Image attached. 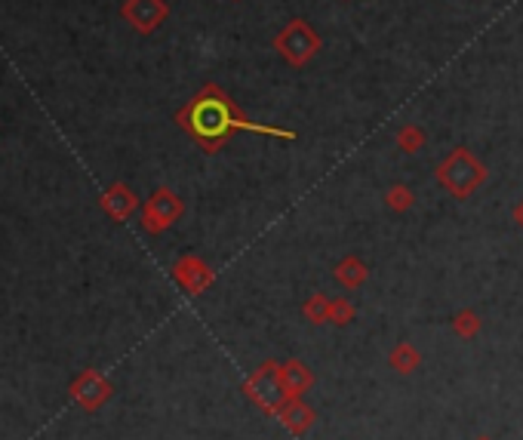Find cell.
Instances as JSON below:
<instances>
[{
	"mask_svg": "<svg viewBox=\"0 0 523 440\" xmlns=\"http://www.w3.org/2000/svg\"><path fill=\"white\" fill-rule=\"evenodd\" d=\"M278 47L293 65H302V62H308L314 56V50H317V37H314V32L305 25V22H293V25L280 34Z\"/></svg>",
	"mask_w": 523,
	"mask_h": 440,
	"instance_id": "3957f363",
	"label": "cell"
},
{
	"mask_svg": "<svg viewBox=\"0 0 523 440\" xmlns=\"http://www.w3.org/2000/svg\"><path fill=\"white\" fill-rule=\"evenodd\" d=\"M481 179H483V170L477 167V160L471 158L468 151H455L453 158L440 167V182H444L453 194H459V197L474 188Z\"/></svg>",
	"mask_w": 523,
	"mask_h": 440,
	"instance_id": "7a4b0ae2",
	"label": "cell"
},
{
	"mask_svg": "<svg viewBox=\"0 0 523 440\" xmlns=\"http://www.w3.org/2000/svg\"><path fill=\"white\" fill-rule=\"evenodd\" d=\"M185 124H188V130L194 136L204 142L206 151H216L219 142L228 139L234 130H256V133H268V136L274 133V136L293 139V133H287V130H271V126L250 124L246 117H241L234 108H231V102L225 96H219V99H197L188 111H185Z\"/></svg>",
	"mask_w": 523,
	"mask_h": 440,
	"instance_id": "6da1fadb",
	"label": "cell"
}]
</instances>
